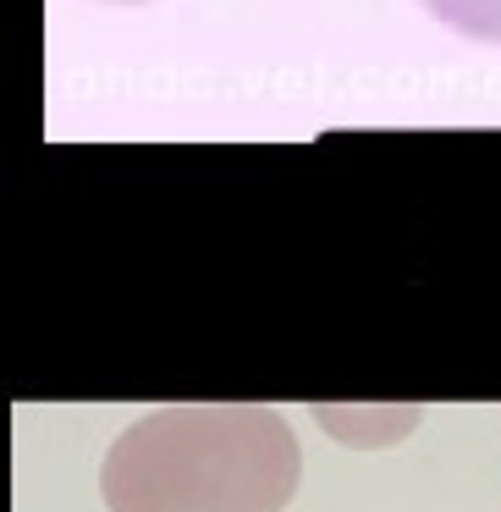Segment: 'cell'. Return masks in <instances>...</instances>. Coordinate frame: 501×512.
<instances>
[{
	"label": "cell",
	"mask_w": 501,
	"mask_h": 512,
	"mask_svg": "<svg viewBox=\"0 0 501 512\" xmlns=\"http://www.w3.org/2000/svg\"><path fill=\"white\" fill-rule=\"evenodd\" d=\"M419 6L474 45H501V0H419Z\"/></svg>",
	"instance_id": "7a4b0ae2"
},
{
	"label": "cell",
	"mask_w": 501,
	"mask_h": 512,
	"mask_svg": "<svg viewBox=\"0 0 501 512\" xmlns=\"http://www.w3.org/2000/svg\"><path fill=\"white\" fill-rule=\"evenodd\" d=\"M298 479V435L276 408L182 402L116 435L100 496L111 512H281Z\"/></svg>",
	"instance_id": "6da1fadb"
}]
</instances>
